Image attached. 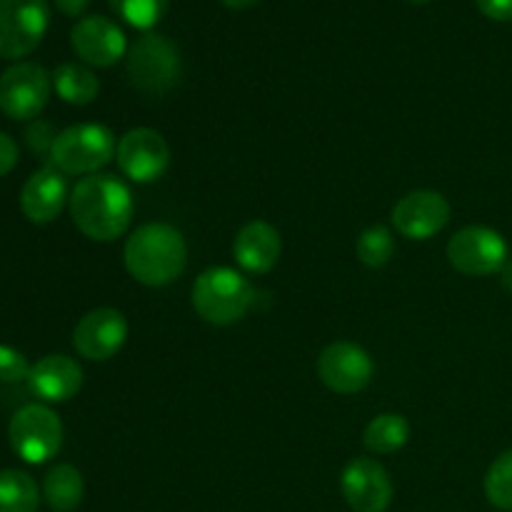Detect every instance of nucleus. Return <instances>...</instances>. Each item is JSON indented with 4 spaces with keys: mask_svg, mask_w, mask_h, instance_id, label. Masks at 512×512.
<instances>
[{
    "mask_svg": "<svg viewBox=\"0 0 512 512\" xmlns=\"http://www.w3.org/2000/svg\"><path fill=\"white\" fill-rule=\"evenodd\" d=\"M68 210L75 228L85 238L95 243H113L133 223V193L115 175H85L70 190Z\"/></svg>",
    "mask_w": 512,
    "mask_h": 512,
    "instance_id": "f257e3e1",
    "label": "nucleus"
},
{
    "mask_svg": "<svg viewBox=\"0 0 512 512\" xmlns=\"http://www.w3.org/2000/svg\"><path fill=\"white\" fill-rule=\"evenodd\" d=\"M130 278L148 288H165L185 273L188 245L183 233L168 223H145L130 233L123 248Z\"/></svg>",
    "mask_w": 512,
    "mask_h": 512,
    "instance_id": "f03ea898",
    "label": "nucleus"
},
{
    "mask_svg": "<svg viewBox=\"0 0 512 512\" xmlns=\"http://www.w3.org/2000/svg\"><path fill=\"white\" fill-rule=\"evenodd\" d=\"M190 300L205 323L225 328L248 315L255 303V288L240 270L218 265L195 278Z\"/></svg>",
    "mask_w": 512,
    "mask_h": 512,
    "instance_id": "7ed1b4c3",
    "label": "nucleus"
},
{
    "mask_svg": "<svg viewBox=\"0 0 512 512\" xmlns=\"http://www.w3.org/2000/svg\"><path fill=\"white\" fill-rule=\"evenodd\" d=\"M125 70L135 90L145 95H165L180 83L183 60L173 40L150 30L128 48Z\"/></svg>",
    "mask_w": 512,
    "mask_h": 512,
    "instance_id": "20e7f679",
    "label": "nucleus"
},
{
    "mask_svg": "<svg viewBox=\"0 0 512 512\" xmlns=\"http://www.w3.org/2000/svg\"><path fill=\"white\" fill-rule=\"evenodd\" d=\"M118 140L100 123H78L60 130L50 148V163L63 175H95L115 158Z\"/></svg>",
    "mask_w": 512,
    "mask_h": 512,
    "instance_id": "39448f33",
    "label": "nucleus"
},
{
    "mask_svg": "<svg viewBox=\"0 0 512 512\" xmlns=\"http://www.w3.org/2000/svg\"><path fill=\"white\" fill-rule=\"evenodd\" d=\"M8 443L23 463L43 465L63 448V423L48 405L28 403L10 418Z\"/></svg>",
    "mask_w": 512,
    "mask_h": 512,
    "instance_id": "423d86ee",
    "label": "nucleus"
},
{
    "mask_svg": "<svg viewBox=\"0 0 512 512\" xmlns=\"http://www.w3.org/2000/svg\"><path fill=\"white\" fill-rule=\"evenodd\" d=\"M445 255L458 273L470 275V278H488V275L503 273L505 263L510 260L505 238L488 225L460 228L448 240Z\"/></svg>",
    "mask_w": 512,
    "mask_h": 512,
    "instance_id": "0eeeda50",
    "label": "nucleus"
},
{
    "mask_svg": "<svg viewBox=\"0 0 512 512\" xmlns=\"http://www.w3.org/2000/svg\"><path fill=\"white\" fill-rule=\"evenodd\" d=\"M50 25L48 0H0V58H28Z\"/></svg>",
    "mask_w": 512,
    "mask_h": 512,
    "instance_id": "6e6552de",
    "label": "nucleus"
},
{
    "mask_svg": "<svg viewBox=\"0 0 512 512\" xmlns=\"http://www.w3.org/2000/svg\"><path fill=\"white\" fill-rule=\"evenodd\" d=\"M53 90V75L38 63L20 60L0 75V110L10 120H38Z\"/></svg>",
    "mask_w": 512,
    "mask_h": 512,
    "instance_id": "1a4fd4ad",
    "label": "nucleus"
},
{
    "mask_svg": "<svg viewBox=\"0 0 512 512\" xmlns=\"http://www.w3.org/2000/svg\"><path fill=\"white\" fill-rule=\"evenodd\" d=\"M318 378L328 390L338 395H355L370 385L375 363L365 348L350 340L330 343L318 358Z\"/></svg>",
    "mask_w": 512,
    "mask_h": 512,
    "instance_id": "9d476101",
    "label": "nucleus"
},
{
    "mask_svg": "<svg viewBox=\"0 0 512 512\" xmlns=\"http://www.w3.org/2000/svg\"><path fill=\"white\" fill-rule=\"evenodd\" d=\"M70 48L88 68H113L128 55L130 45L115 20L105 15H88L70 30Z\"/></svg>",
    "mask_w": 512,
    "mask_h": 512,
    "instance_id": "9b49d317",
    "label": "nucleus"
},
{
    "mask_svg": "<svg viewBox=\"0 0 512 512\" xmlns=\"http://www.w3.org/2000/svg\"><path fill=\"white\" fill-rule=\"evenodd\" d=\"M118 168L135 183H153L170 168V145L158 130L133 128L118 140Z\"/></svg>",
    "mask_w": 512,
    "mask_h": 512,
    "instance_id": "f8f14e48",
    "label": "nucleus"
},
{
    "mask_svg": "<svg viewBox=\"0 0 512 512\" xmlns=\"http://www.w3.org/2000/svg\"><path fill=\"white\" fill-rule=\"evenodd\" d=\"M448 198L438 190H413L393 205L390 223L403 238L430 240L450 223Z\"/></svg>",
    "mask_w": 512,
    "mask_h": 512,
    "instance_id": "ddd939ff",
    "label": "nucleus"
},
{
    "mask_svg": "<svg viewBox=\"0 0 512 512\" xmlns=\"http://www.w3.org/2000/svg\"><path fill=\"white\" fill-rule=\"evenodd\" d=\"M128 340V320L115 308H95L78 320L73 345L80 358L105 363L123 350Z\"/></svg>",
    "mask_w": 512,
    "mask_h": 512,
    "instance_id": "4468645a",
    "label": "nucleus"
},
{
    "mask_svg": "<svg viewBox=\"0 0 512 512\" xmlns=\"http://www.w3.org/2000/svg\"><path fill=\"white\" fill-rule=\"evenodd\" d=\"M340 493L355 512H385L393 503V480L373 458H355L340 475Z\"/></svg>",
    "mask_w": 512,
    "mask_h": 512,
    "instance_id": "2eb2a0df",
    "label": "nucleus"
},
{
    "mask_svg": "<svg viewBox=\"0 0 512 512\" xmlns=\"http://www.w3.org/2000/svg\"><path fill=\"white\" fill-rule=\"evenodd\" d=\"M68 183L58 168H40L20 190V210L33 225H50L68 205Z\"/></svg>",
    "mask_w": 512,
    "mask_h": 512,
    "instance_id": "dca6fc26",
    "label": "nucleus"
},
{
    "mask_svg": "<svg viewBox=\"0 0 512 512\" xmlns=\"http://www.w3.org/2000/svg\"><path fill=\"white\" fill-rule=\"evenodd\" d=\"M283 240L268 220H250L238 230L233 240V258L240 270L250 275H265L278 265Z\"/></svg>",
    "mask_w": 512,
    "mask_h": 512,
    "instance_id": "f3484780",
    "label": "nucleus"
},
{
    "mask_svg": "<svg viewBox=\"0 0 512 512\" xmlns=\"http://www.w3.org/2000/svg\"><path fill=\"white\" fill-rule=\"evenodd\" d=\"M28 383L43 403H68L83 388V368L68 355H45L30 368Z\"/></svg>",
    "mask_w": 512,
    "mask_h": 512,
    "instance_id": "a211bd4d",
    "label": "nucleus"
},
{
    "mask_svg": "<svg viewBox=\"0 0 512 512\" xmlns=\"http://www.w3.org/2000/svg\"><path fill=\"white\" fill-rule=\"evenodd\" d=\"M85 483L75 465L60 463L48 470L43 478V498L55 512H73L83 503Z\"/></svg>",
    "mask_w": 512,
    "mask_h": 512,
    "instance_id": "6ab92c4d",
    "label": "nucleus"
},
{
    "mask_svg": "<svg viewBox=\"0 0 512 512\" xmlns=\"http://www.w3.org/2000/svg\"><path fill=\"white\" fill-rule=\"evenodd\" d=\"M53 88L68 105H90L100 93V80L85 63H63L53 73Z\"/></svg>",
    "mask_w": 512,
    "mask_h": 512,
    "instance_id": "aec40b11",
    "label": "nucleus"
},
{
    "mask_svg": "<svg viewBox=\"0 0 512 512\" xmlns=\"http://www.w3.org/2000/svg\"><path fill=\"white\" fill-rule=\"evenodd\" d=\"M410 423L400 413H380L365 425L363 445L375 455L398 453L408 445Z\"/></svg>",
    "mask_w": 512,
    "mask_h": 512,
    "instance_id": "412c9836",
    "label": "nucleus"
},
{
    "mask_svg": "<svg viewBox=\"0 0 512 512\" xmlns=\"http://www.w3.org/2000/svg\"><path fill=\"white\" fill-rule=\"evenodd\" d=\"M40 505V488L25 470H0V512H35Z\"/></svg>",
    "mask_w": 512,
    "mask_h": 512,
    "instance_id": "4be33fe9",
    "label": "nucleus"
},
{
    "mask_svg": "<svg viewBox=\"0 0 512 512\" xmlns=\"http://www.w3.org/2000/svg\"><path fill=\"white\" fill-rule=\"evenodd\" d=\"M113 13L130 28L150 33L168 15L170 0H108Z\"/></svg>",
    "mask_w": 512,
    "mask_h": 512,
    "instance_id": "5701e85b",
    "label": "nucleus"
},
{
    "mask_svg": "<svg viewBox=\"0 0 512 512\" xmlns=\"http://www.w3.org/2000/svg\"><path fill=\"white\" fill-rule=\"evenodd\" d=\"M355 250L365 268H385L395 255V238L385 225H370L358 235Z\"/></svg>",
    "mask_w": 512,
    "mask_h": 512,
    "instance_id": "b1692460",
    "label": "nucleus"
},
{
    "mask_svg": "<svg viewBox=\"0 0 512 512\" xmlns=\"http://www.w3.org/2000/svg\"><path fill=\"white\" fill-rule=\"evenodd\" d=\"M485 495L495 508L512 512V448L493 460L485 475Z\"/></svg>",
    "mask_w": 512,
    "mask_h": 512,
    "instance_id": "393cba45",
    "label": "nucleus"
},
{
    "mask_svg": "<svg viewBox=\"0 0 512 512\" xmlns=\"http://www.w3.org/2000/svg\"><path fill=\"white\" fill-rule=\"evenodd\" d=\"M30 368L28 358L10 345H0V383H20L28 380Z\"/></svg>",
    "mask_w": 512,
    "mask_h": 512,
    "instance_id": "a878e982",
    "label": "nucleus"
},
{
    "mask_svg": "<svg viewBox=\"0 0 512 512\" xmlns=\"http://www.w3.org/2000/svg\"><path fill=\"white\" fill-rule=\"evenodd\" d=\"M55 138H58V133H53V125L43 123V120H33V123L28 125V130H25V143H28L35 153L50 155Z\"/></svg>",
    "mask_w": 512,
    "mask_h": 512,
    "instance_id": "bb28decb",
    "label": "nucleus"
},
{
    "mask_svg": "<svg viewBox=\"0 0 512 512\" xmlns=\"http://www.w3.org/2000/svg\"><path fill=\"white\" fill-rule=\"evenodd\" d=\"M475 5L485 18L498 20V23L512 20V0H475Z\"/></svg>",
    "mask_w": 512,
    "mask_h": 512,
    "instance_id": "cd10ccee",
    "label": "nucleus"
},
{
    "mask_svg": "<svg viewBox=\"0 0 512 512\" xmlns=\"http://www.w3.org/2000/svg\"><path fill=\"white\" fill-rule=\"evenodd\" d=\"M18 158H20L18 143H15L8 133H3V130H0V178H3V175H8L10 170L18 165Z\"/></svg>",
    "mask_w": 512,
    "mask_h": 512,
    "instance_id": "c85d7f7f",
    "label": "nucleus"
},
{
    "mask_svg": "<svg viewBox=\"0 0 512 512\" xmlns=\"http://www.w3.org/2000/svg\"><path fill=\"white\" fill-rule=\"evenodd\" d=\"M55 8L60 10L63 15H68V18H80V15L88 10L90 0H53Z\"/></svg>",
    "mask_w": 512,
    "mask_h": 512,
    "instance_id": "c756f323",
    "label": "nucleus"
},
{
    "mask_svg": "<svg viewBox=\"0 0 512 512\" xmlns=\"http://www.w3.org/2000/svg\"><path fill=\"white\" fill-rule=\"evenodd\" d=\"M220 3L230 10H248L253 8V5H258L260 0H220Z\"/></svg>",
    "mask_w": 512,
    "mask_h": 512,
    "instance_id": "7c9ffc66",
    "label": "nucleus"
},
{
    "mask_svg": "<svg viewBox=\"0 0 512 512\" xmlns=\"http://www.w3.org/2000/svg\"><path fill=\"white\" fill-rule=\"evenodd\" d=\"M503 285H505V290H510L512 293V260H508L503 268Z\"/></svg>",
    "mask_w": 512,
    "mask_h": 512,
    "instance_id": "2f4dec72",
    "label": "nucleus"
},
{
    "mask_svg": "<svg viewBox=\"0 0 512 512\" xmlns=\"http://www.w3.org/2000/svg\"><path fill=\"white\" fill-rule=\"evenodd\" d=\"M408 3H415V5H425V3H433V0H408Z\"/></svg>",
    "mask_w": 512,
    "mask_h": 512,
    "instance_id": "473e14b6",
    "label": "nucleus"
}]
</instances>
